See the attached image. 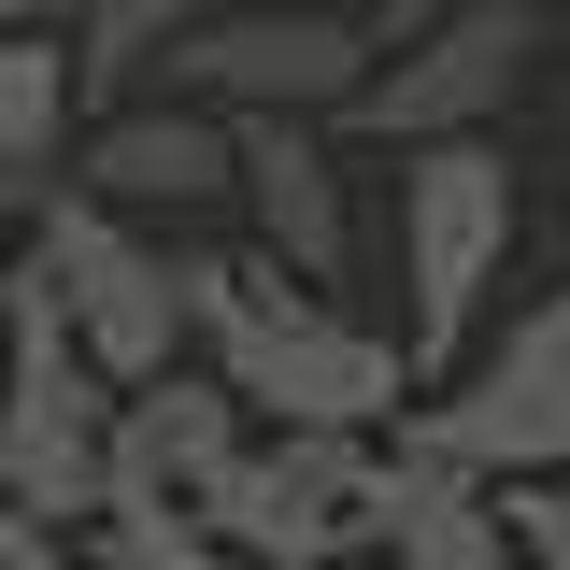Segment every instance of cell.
Instances as JSON below:
<instances>
[{
  "label": "cell",
  "mask_w": 570,
  "mask_h": 570,
  "mask_svg": "<svg viewBox=\"0 0 570 570\" xmlns=\"http://www.w3.org/2000/svg\"><path fill=\"white\" fill-rule=\"evenodd\" d=\"M14 272H29V228H14V186H0V299H14Z\"/></svg>",
  "instance_id": "e0dca14e"
},
{
  "label": "cell",
  "mask_w": 570,
  "mask_h": 570,
  "mask_svg": "<svg viewBox=\"0 0 570 570\" xmlns=\"http://www.w3.org/2000/svg\"><path fill=\"white\" fill-rule=\"evenodd\" d=\"M385 570H528L513 557V513H499V471H456V456H414V442H400Z\"/></svg>",
  "instance_id": "7c38bea8"
},
{
  "label": "cell",
  "mask_w": 570,
  "mask_h": 570,
  "mask_svg": "<svg viewBox=\"0 0 570 570\" xmlns=\"http://www.w3.org/2000/svg\"><path fill=\"white\" fill-rule=\"evenodd\" d=\"M513 157L485 129H442V142H400V356L414 385H442L471 328H485V285L513 272Z\"/></svg>",
  "instance_id": "7a4b0ae2"
},
{
  "label": "cell",
  "mask_w": 570,
  "mask_h": 570,
  "mask_svg": "<svg viewBox=\"0 0 570 570\" xmlns=\"http://www.w3.org/2000/svg\"><path fill=\"white\" fill-rule=\"evenodd\" d=\"M243 228L272 243L285 272L343 285L356 200H343V157H328V115H243Z\"/></svg>",
  "instance_id": "8fae6325"
},
{
  "label": "cell",
  "mask_w": 570,
  "mask_h": 570,
  "mask_svg": "<svg viewBox=\"0 0 570 570\" xmlns=\"http://www.w3.org/2000/svg\"><path fill=\"white\" fill-rule=\"evenodd\" d=\"M71 129H86V71H71V29L43 14H0V186L58 171Z\"/></svg>",
  "instance_id": "4fadbf2b"
},
{
  "label": "cell",
  "mask_w": 570,
  "mask_h": 570,
  "mask_svg": "<svg viewBox=\"0 0 570 570\" xmlns=\"http://www.w3.org/2000/svg\"><path fill=\"white\" fill-rule=\"evenodd\" d=\"M115 400L129 385L71 343L58 285L14 272V299H0V499L43 528H86L115 499Z\"/></svg>",
  "instance_id": "3957f363"
},
{
  "label": "cell",
  "mask_w": 570,
  "mask_h": 570,
  "mask_svg": "<svg viewBox=\"0 0 570 570\" xmlns=\"http://www.w3.org/2000/svg\"><path fill=\"white\" fill-rule=\"evenodd\" d=\"M71 557L86 570H243L200 499H100V513L71 528Z\"/></svg>",
  "instance_id": "5bb4252c"
},
{
  "label": "cell",
  "mask_w": 570,
  "mask_h": 570,
  "mask_svg": "<svg viewBox=\"0 0 570 570\" xmlns=\"http://www.w3.org/2000/svg\"><path fill=\"white\" fill-rule=\"evenodd\" d=\"M528 58H542V14H528V0H456V14H428L414 43L371 58V86L343 100V129H371V142L499 129L513 86H528Z\"/></svg>",
  "instance_id": "ba28073f"
},
{
  "label": "cell",
  "mask_w": 570,
  "mask_h": 570,
  "mask_svg": "<svg viewBox=\"0 0 570 570\" xmlns=\"http://www.w3.org/2000/svg\"><path fill=\"white\" fill-rule=\"evenodd\" d=\"M499 513H513V557L528 570H570V471H513Z\"/></svg>",
  "instance_id": "9a60e30c"
},
{
  "label": "cell",
  "mask_w": 570,
  "mask_h": 570,
  "mask_svg": "<svg viewBox=\"0 0 570 570\" xmlns=\"http://www.w3.org/2000/svg\"><path fill=\"white\" fill-rule=\"evenodd\" d=\"M371 58H385V29L356 0H200L157 43V86H186L214 115H343Z\"/></svg>",
  "instance_id": "8992f818"
},
{
  "label": "cell",
  "mask_w": 570,
  "mask_h": 570,
  "mask_svg": "<svg viewBox=\"0 0 570 570\" xmlns=\"http://www.w3.org/2000/svg\"><path fill=\"white\" fill-rule=\"evenodd\" d=\"M29 272L58 285L71 343L100 356L115 385L171 371V356H200V343H186V257L157 243V214L100 200V186H58V200L29 214Z\"/></svg>",
  "instance_id": "5b68a950"
},
{
  "label": "cell",
  "mask_w": 570,
  "mask_h": 570,
  "mask_svg": "<svg viewBox=\"0 0 570 570\" xmlns=\"http://www.w3.org/2000/svg\"><path fill=\"white\" fill-rule=\"evenodd\" d=\"M228 528L243 570H343V557H385V513H400V442L385 428H272L228 456V485L200 499Z\"/></svg>",
  "instance_id": "277c9868"
},
{
  "label": "cell",
  "mask_w": 570,
  "mask_h": 570,
  "mask_svg": "<svg viewBox=\"0 0 570 570\" xmlns=\"http://www.w3.org/2000/svg\"><path fill=\"white\" fill-rule=\"evenodd\" d=\"M71 186H100L129 214H214L243 200V115H214L186 86H129L71 129Z\"/></svg>",
  "instance_id": "9c48e42d"
},
{
  "label": "cell",
  "mask_w": 570,
  "mask_h": 570,
  "mask_svg": "<svg viewBox=\"0 0 570 570\" xmlns=\"http://www.w3.org/2000/svg\"><path fill=\"white\" fill-rule=\"evenodd\" d=\"M356 14H371V29H385V43H414L428 14H456V0H356Z\"/></svg>",
  "instance_id": "2e32d148"
},
{
  "label": "cell",
  "mask_w": 570,
  "mask_h": 570,
  "mask_svg": "<svg viewBox=\"0 0 570 570\" xmlns=\"http://www.w3.org/2000/svg\"><path fill=\"white\" fill-rule=\"evenodd\" d=\"M186 343L272 428H400V400H414L400 328H356L343 299L314 272H285L272 243H200L186 257Z\"/></svg>",
  "instance_id": "6da1fadb"
},
{
  "label": "cell",
  "mask_w": 570,
  "mask_h": 570,
  "mask_svg": "<svg viewBox=\"0 0 570 570\" xmlns=\"http://www.w3.org/2000/svg\"><path fill=\"white\" fill-rule=\"evenodd\" d=\"M385 442H414V456H456V471H570V285H542L499 343H471L442 385L400 400Z\"/></svg>",
  "instance_id": "52a82bcc"
},
{
  "label": "cell",
  "mask_w": 570,
  "mask_h": 570,
  "mask_svg": "<svg viewBox=\"0 0 570 570\" xmlns=\"http://www.w3.org/2000/svg\"><path fill=\"white\" fill-rule=\"evenodd\" d=\"M243 442H257V400L214 356H171L115 400V499H214Z\"/></svg>",
  "instance_id": "30bf717a"
}]
</instances>
